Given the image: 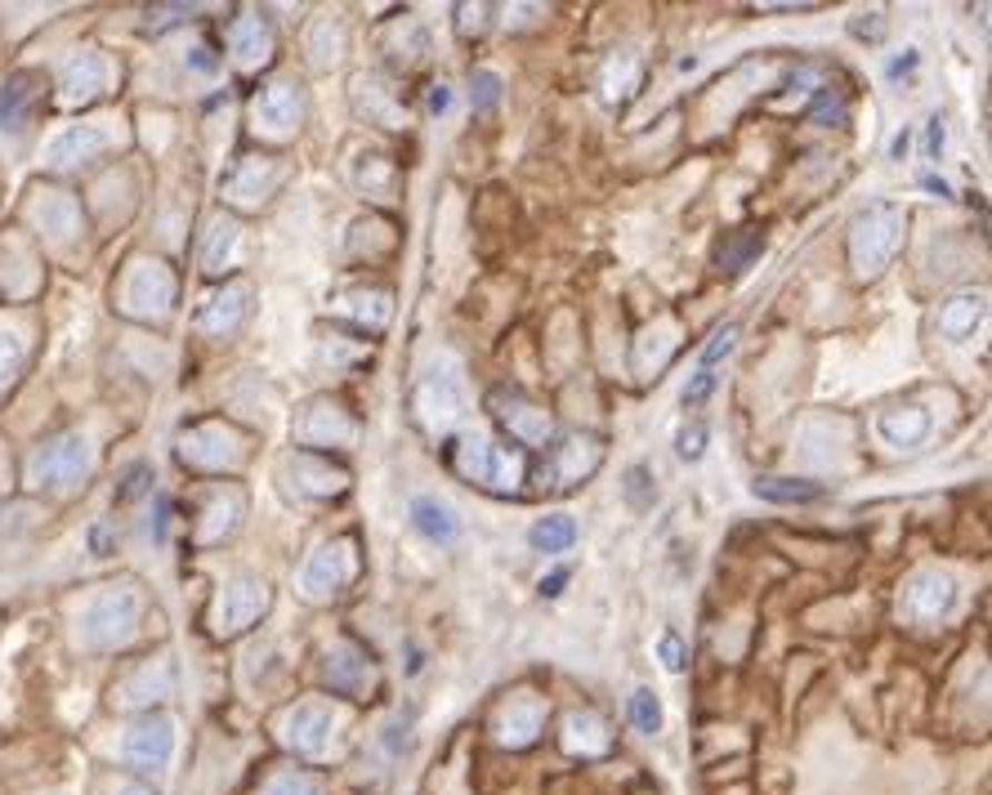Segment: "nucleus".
<instances>
[{
    "instance_id": "obj_40",
    "label": "nucleus",
    "mask_w": 992,
    "mask_h": 795,
    "mask_svg": "<svg viewBox=\"0 0 992 795\" xmlns=\"http://www.w3.org/2000/svg\"><path fill=\"white\" fill-rule=\"evenodd\" d=\"M28 81H32V77H14V81L6 86V95H0V121H6V117H14V112L23 108V99L32 95V90H23Z\"/></svg>"
},
{
    "instance_id": "obj_17",
    "label": "nucleus",
    "mask_w": 992,
    "mask_h": 795,
    "mask_svg": "<svg viewBox=\"0 0 992 795\" xmlns=\"http://www.w3.org/2000/svg\"><path fill=\"white\" fill-rule=\"evenodd\" d=\"M326 684L336 688V693H350V697H363V693H372L376 688V666H372V657L359 648V644H336L326 652Z\"/></svg>"
},
{
    "instance_id": "obj_3",
    "label": "nucleus",
    "mask_w": 992,
    "mask_h": 795,
    "mask_svg": "<svg viewBox=\"0 0 992 795\" xmlns=\"http://www.w3.org/2000/svg\"><path fill=\"white\" fill-rule=\"evenodd\" d=\"M354 577H359L354 541H350V537H345V541H326L322 550L308 554V563H304V572H299V590H304L313 603H322V599L345 595V590L354 586Z\"/></svg>"
},
{
    "instance_id": "obj_48",
    "label": "nucleus",
    "mask_w": 992,
    "mask_h": 795,
    "mask_svg": "<svg viewBox=\"0 0 992 795\" xmlns=\"http://www.w3.org/2000/svg\"><path fill=\"white\" fill-rule=\"evenodd\" d=\"M448 99H452V95H448V86H434V95H430V108H434V112H443V108H448Z\"/></svg>"
},
{
    "instance_id": "obj_11",
    "label": "nucleus",
    "mask_w": 992,
    "mask_h": 795,
    "mask_svg": "<svg viewBox=\"0 0 992 795\" xmlns=\"http://www.w3.org/2000/svg\"><path fill=\"white\" fill-rule=\"evenodd\" d=\"M121 755L139 773L166 768L170 755H175V724H170V715H144L139 724H130V733L121 737Z\"/></svg>"
},
{
    "instance_id": "obj_44",
    "label": "nucleus",
    "mask_w": 992,
    "mask_h": 795,
    "mask_svg": "<svg viewBox=\"0 0 992 795\" xmlns=\"http://www.w3.org/2000/svg\"><path fill=\"white\" fill-rule=\"evenodd\" d=\"M661 661H667L671 670H685V648H680V639H676V635L661 639Z\"/></svg>"
},
{
    "instance_id": "obj_39",
    "label": "nucleus",
    "mask_w": 992,
    "mask_h": 795,
    "mask_svg": "<svg viewBox=\"0 0 992 795\" xmlns=\"http://www.w3.org/2000/svg\"><path fill=\"white\" fill-rule=\"evenodd\" d=\"M19 362H23V344H19L14 335H6V331H0V389H6V384L14 380Z\"/></svg>"
},
{
    "instance_id": "obj_50",
    "label": "nucleus",
    "mask_w": 992,
    "mask_h": 795,
    "mask_svg": "<svg viewBox=\"0 0 992 795\" xmlns=\"http://www.w3.org/2000/svg\"><path fill=\"white\" fill-rule=\"evenodd\" d=\"M121 795H157V791H153V786H126Z\"/></svg>"
},
{
    "instance_id": "obj_30",
    "label": "nucleus",
    "mask_w": 992,
    "mask_h": 795,
    "mask_svg": "<svg viewBox=\"0 0 992 795\" xmlns=\"http://www.w3.org/2000/svg\"><path fill=\"white\" fill-rule=\"evenodd\" d=\"M635 90H639V59H635L630 50H621V55H612V59L603 63V99L621 104V99H630Z\"/></svg>"
},
{
    "instance_id": "obj_32",
    "label": "nucleus",
    "mask_w": 992,
    "mask_h": 795,
    "mask_svg": "<svg viewBox=\"0 0 992 795\" xmlns=\"http://www.w3.org/2000/svg\"><path fill=\"white\" fill-rule=\"evenodd\" d=\"M237 519H242V492L219 488V492L210 497V528H202L197 537H202V541H224V537L237 528Z\"/></svg>"
},
{
    "instance_id": "obj_15",
    "label": "nucleus",
    "mask_w": 992,
    "mask_h": 795,
    "mask_svg": "<svg viewBox=\"0 0 992 795\" xmlns=\"http://www.w3.org/2000/svg\"><path fill=\"white\" fill-rule=\"evenodd\" d=\"M282 175H286V170H282L277 157H259V153H251V157H242V161L228 170V179H224V197L237 202V206H259V202H268V197L277 193Z\"/></svg>"
},
{
    "instance_id": "obj_49",
    "label": "nucleus",
    "mask_w": 992,
    "mask_h": 795,
    "mask_svg": "<svg viewBox=\"0 0 992 795\" xmlns=\"http://www.w3.org/2000/svg\"><path fill=\"white\" fill-rule=\"evenodd\" d=\"M921 184H925V188H930V193H939V197H947V184H943V179H934V175H925V179H921Z\"/></svg>"
},
{
    "instance_id": "obj_21",
    "label": "nucleus",
    "mask_w": 992,
    "mask_h": 795,
    "mask_svg": "<svg viewBox=\"0 0 992 795\" xmlns=\"http://www.w3.org/2000/svg\"><path fill=\"white\" fill-rule=\"evenodd\" d=\"M104 144H108V130H99V126H68L63 135L50 139L46 161H50V166H81V161H90Z\"/></svg>"
},
{
    "instance_id": "obj_22",
    "label": "nucleus",
    "mask_w": 992,
    "mask_h": 795,
    "mask_svg": "<svg viewBox=\"0 0 992 795\" xmlns=\"http://www.w3.org/2000/svg\"><path fill=\"white\" fill-rule=\"evenodd\" d=\"M612 746L608 737V724L595 715V710H572L568 724H563V750L568 755H581V759H595Z\"/></svg>"
},
{
    "instance_id": "obj_7",
    "label": "nucleus",
    "mask_w": 992,
    "mask_h": 795,
    "mask_svg": "<svg viewBox=\"0 0 992 795\" xmlns=\"http://www.w3.org/2000/svg\"><path fill=\"white\" fill-rule=\"evenodd\" d=\"M541 728H546V701L537 693H528V688H514L492 710V742L497 746L523 750V746H532L541 737Z\"/></svg>"
},
{
    "instance_id": "obj_14",
    "label": "nucleus",
    "mask_w": 992,
    "mask_h": 795,
    "mask_svg": "<svg viewBox=\"0 0 992 795\" xmlns=\"http://www.w3.org/2000/svg\"><path fill=\"white\" fill-rule=\"evenodd\" d=\"M492 412H497V421L510 430V439H514L519 448H546L550 434H554L546 408H537L532 398H523V393L497 389V393H492Z\"/></svg>"
},
{
    "instance_id": "obj_12",
    "label": "nucleus",
    "mask_w": 992,
    "mask_h": 795,
    "mask_svg": "<svg viewBox=\"0 0 992 795\" xmlns=\"http://www.w3.org/2000/svg\"><path fill=\"white\" fill-rule=\"evenodd\" d=\"M331 737H336V710H331L326 701H299L286 724H282V742L295 750V755H326L331 750Z\"/></svg>"
},
{
    "instance_id": "obj_4",
    "label": "nucleus",
    "mask_w": 992,
    "mask_h": 795,
    "mask_svg": "<svg viewBox=\"0 0 992 795\" xmlns=\"http://www.w3.org/2000/svg\"><path fill=\"white\" fill-rule=\"evenodd\" d=\"M354 434H359V421H354L341 403H331V398H313V403L299 412V421H295V439H299V448L313 452V457L350 448Z\"/></svg>"
},
{
    "instance_id": "obj_42",
    "label": "nucleus",
    "mask_w": 992,
    "mask_h": 795,
    "mask_svg": "<svg viewBox=\"0 0 992 795\" xmlns=\"http://www.w3.org/2000/svg\"><path fill=\"white\" fill-rule=\"evenodd\" d=\"M814 117H818L823 126H827V121H841V117H845V99H841V95H832V90H823V99H818Z\"/></svg>"
},
{
    "instance_id": "obj_38",
    "label": "nucleus",
    "mask_w": 992,
    "mask_h": 795,
    "mask_svg": "<svg viewBox=\"0 0 992 795\" xmlns=\"http://www.w3.org/2000/svg\"><path fill=\"white\" fill-rule=\"evenodd\" d=\"M470 99H474V108H497V99H501V77L497 72H470Z\"/></svg>"
},
{
    "instance_id": "obj_45",
    "label": "nucleus",
    "mask_w": 992,
    "mask_h": 795,
    "mask_svg": "<svg viewBox=\"0 0 992 795\" xmlns=\"http://www.w3.org/2000/svg\"><path fill=\"white\" fill-rule=\"evenodd\" d=\"M729 349H734V326H725V331H720V335H716V344H711V349H707V353H703V362H707V371H711V362H716V357H725V353H729Z\"/></svg>"
},
{
    "instance_id": "obj_25",
    "label": "nucleus",
    "mask_w": 992,
    "mask_h": 795,
    "mask_svg": "<svg viewBox=\"0 0 992 795\" xmlns=\"http://www.w3.org/2000/svg\"><path fill=\"white\" fill-rule=\"evenodd\" d=\"M876 434H881L890 448H916V443L930 434V416H925L921 408H890V412H881Z\"/></svg>"
},
{
    "instance_id": "obj_23",
    "label": "nucleus",
    "mask_w": 992,
    "mask_h": 795,
    "mask_svg": "<svg viewBox=\"0 0 992 795\" xmlns=\"http://www.w3.org/2000/svg\"><path fill=\"white\" fill-rule=\"evenodd\" d=\"M246 300H251V291L237 282V286H224L206 308H202V317H197V326L206 331V335H228V331H237V322L246 317Z\"/></svg>"
},
{
    "instance_id": "obj_19",
    "label": "nucleus",
    "mask_w": 992,
    "mask_h": 795,
    "mask_svg": "<svg viewBox=\"0 0 992 795\" xmlns=\"http://www.w3.org/2000/svg\"><path fill=\"white\" fill-rule=\"evenodd\" d=\"M228 41H233V55H237L242 68H259L273 55V28H268L264 14H242L228 28Z\"/></svg>"
},
{
    "instance_id": "obj_33",
    "label": "nucleus",
    "mask_w": 992,
    "mask_h": 795,
    "mask_svg": "<svg viewBox=\"0 0 992 795\" xmlns=\"http://www.w3.org/2000/svg\"><path fill=\"white\" fill-rule=\"evenodd\" d=\"M528 541L541 550V554H563L572 541H577V523L568 514H550V519H537Z\"/></svg>"
},
{
    "instance_id": "obj_41",
    "label": "nucleus",
    "mask_w": 992,
    "mask_h": 795,
    "mask_svg": "<svg viewBox=\"0 0 992 795\" xmlns=\"http://www.w3.org/2000/svg\"><path fill=\"white\" fill-rule=\"evenodd\" d=\"M711 384H716V375H711V371H707V366H703V371H698V375H694V384H689V389H685V408H698V403H703V398H707V393H711Z\"/></svg>"
},
{
    "instance_id": "obj_43",
    "label": "nucleus",
    "mask_w": 992,
    "mask_h": 795,
    "mask_svg": "<svg viewBox=\"0 0 992 795\" xmlns=\"http://www.w3.org/2000/svg\"><path fill=\"white\" fill-rule=\"evenodd\" d=\"M703 443H707V430H703V425L685 430V434H680V457H685V461H698V457H703Z\"/></svg>"
},
{
    "instance_id": "obj_28",
    "label": "nucleus",
    "mask_w": 992,
    "mask_h": 795,
    "mask_svg": "<svg viewBox=\"0 0 992 795\" xmlns=\"http://www.w3.org/2000/svg\"><path fill=\"white\" fill-rule=\"evenodd\" d=\"M752 492L765 497V501H778V506H805V501H818V497H823L818 483H809V479H778V474L756 479Z\"/></svg>"
},
{
    "instance_id": "obj_34",
    "label": "nucleus",
    "mask_w": 992,
    "mask_h": 795,
    "mask_svg": "<svg viewBox=\"0 0 992 795\" xmlns=\"http://www.w3.org/2000/svg\"><path fill=\"white\" fill-rule=\"evenodd\" d=\"M255 795H322V786H317V777L304 773V768H277V773L264 777V786H259Z\"/></svg>"
},
{
    "instance_id": "obj_26",
    "label": "nucleus",
    "mask_w": 992,
    "mask_h": 795,
    "mask_svg": "<svg viewBox=\"0 0 992 795\" xmlns=\"http://www.w3.org/2000/svg\"><path fill=\"white\" fill-rule=\"evenodd\" d=\"M412 523H416V532H425L430 541H443V546L461 537L456 510L443 506V501H434V497H416V501H412Z\"/></svg>"
},
{
    "instance_id": "obj_24",
    "label": "nucleus",
    "mask_w": 992,
    "mask_h": 795,
    "mask_svg": "<svg viewBox=\"0 0 992 795\" xmlns=\"http://www.w3.org/2000/svg\"><path fill=\"white\" fill-rule=\"evenodd\" d=\"M237 255H242V228L219 215V219L210 224L206 242H202V268H206V273H228V268L237 264Z\"/></svg>"
},
{
    "instance_id": "obj_1",
    "label": "nucleus",
    "mask_w": 992,
    "mask_h": 795,
    "mask_svg": "<svg viewBox=\"0 0 992 795\" xmlns=\"http://www.w3.org/2000/svg\"><path fill=\"white\" fill-rule=\"evenodd\" d=\"M903 246V210L894 202H876L867 206L858 219H854V233H849V264H854V277L872 282L890 268V259L898 255Z\"/></svg>"
},
{
    "instance_id": "obj_10",
    "label": "nucleus",
    "mask_w": 992,
    "mask_h": 795,
    "mask_svg": "<svg viewBox=\"0 0 992 795\" xmlns=\"http://www.w3.org/2000/svg\"><path fill=\"white\" fill-rule=\"evenodd\" d=\"M264 608H268V586L259 577H237L219 590L210 626H215V635H237V630L255 626L264 617Z\"/></svg>"
},
{
    "instance_id": "obj_2",
    "label": "nucleus",
    "mask_w": 992,
    "mask_h": 795,
    "mask_svg": "<svg viewBox=\"0 0 992 795\" xmlns=\"http://www.w3.org/2000/svg\"><path fill=\"white\" fill-rule=\"evenodd\" d=\"M452 465H456V474H465L470 483H483V488H519L523 483V457L505 443H492L488 434H465L452 448Z\"/></svg>"
},
{
    "instance_id": "obj_36",
    "label": "nucleus",
    "mask_w": 992,
    "mask_h": 795,
    "mask_svg": "<svg viewBox=\"0 0 992 795\" xmlns=\"http://www.w3.org/2000/svg\"><path fill=\"white\" fill-rule=\"evenodd\" d=\"M621 497H626L635 510L652 506V474H648L644 465H630V470H626V483H621Z\"/></svg>"
},
{
    "instance_id": "obj_37",
    "label": "nucleus",
    "mask_w": 992,
    "mask_h": 795,
    "mask_svg": "<svg viewBox=\"0 0 992 795\" xmlns=\"http://www.w3.org/2000/svg\"><path fill=\"white\" fill-rule=\"evenodd\" d=\"M756 251H760V233H752V228H747V233H738V237H734V246H729V251H720V264H725L729 273H738V268H747V259H752Z\"/></svg>"
},
{
    "instance_id": "obj_5",
    "label": "nucleus",
    "mask_w": 992,
    "mask_h": 795,
    "mask_svg": "<svg viewBox=\"0 0 992 795\" xmlns=\"http://www.w3.org/2000/svg\"><path fill=\"white\" fill-rule=\"evenodd\" d=\"M139 608H144V599L130 590V586H112L108 595H99L90 608H86V639L95 644V648H112V644H121V639H130V630H135V621H139Z\"/></svg>"
},
{
    "instance_id": "obj_35",
    "label": "nucleus",
    "mask_w": 992,
    "mask_h": 795,
    "mask_svg": "<svg viewBox=\"0 0 992 795\" xmlns=\"http://www.w3.org/2000/svg\"><path fill=\"white\" fill-rule=\"evenodd\" d=\"M630 724H635L639 733H657V728H661V706H657V697H652L648 688H635V693H630Z\"/></svg>"
},
{
    "instance_id": "obj_46",
    "label": "nucleus",
    "mask_w": 992,
    "mask_h": 795,
    "mask_svg": "<svg viewBox=\"0 0 992 795\" xmlns=\"http://www.w3.org/2000/svg\"><path fill=\"white\" fill-rule=\"evenodd\" d=\"M563 586H568V572H550V577L541 581V595H550V599H554V595H563Z\"/></svg>"
},
{
    "instance_id": "obj_27",
    "label": "nucleus",
    "mask_w": 992,
    "mask_h": 795,
    "mask_svg": "<svg viewBox=\"0 0 992 795\" xmlns=\"http://www.w3.org/2000/svg\"><path fill=\"white\" fill-rule=\"evenodd\" d=\"M354 90H359V108L372 117V121H381V126H403V108H399V95L381 81V77H359L354 81Z\"/></svg>"
},
{
    "instance_id": "obj_16",
    "label": "nucleus",
    "mask_w": 992,
    "mask_h": 795,
    "mask_svg": "<svg viewBox=\"0 0 992 795\" xmlns=\"http://www.w3.org/2000/svg\"><path fill=\"white\" fill-rule=\"evenodd\" d=\"M416 412H421V421H425L430 430H448V425H456L461 412H465L461 380H456L452 371H439V366H434V371L421 380V389H416Z\"/></svg>"
},
{
    "instance_id": "obj_6",
    "label": "nucleus",
    "mask_w": 992,
    "mask_h": 795,
    "mask_svg": "<svg viewBox=\"0 0 992 795\" xmlns=\"http://www.w3.org/2000/svg\"><path fill=\"white\" fill-rule=\"evenodd\" d=\"M956 603V581L947 572H912L898 590V617L912 621V626H934L939 617H947Z\"/></svg>"
},
{
    "instance_id": "obj_47",
    "label": "nucleus",
    "mask_w": 992,
    "mask_h": 795,
    "mask_svg": "<svg viewBox=\"0 0 992 795\" xmlns=\"http://www.w3.org/2000/svg\"><path fill=\"white\" fill-rule=\"evenodd\" d=\"M939 153H943V121L934 117L930 121V157H939Z\"/></svg>"
},
{
    "instance_id": "obj_29",
    "label": "nucleus",
    "mask_w": 992,
    "mask_h": 795,
    "mask_svg": "<svg viewBox=\"0 0 992 795\" xmlns=\"http://www.w3.org/2000/svg\"><path fill=\"white\" fill-rule=\"evenodd\" d=\"M979 322H983V300H979V295H956V300H947L943 313H939V331H943L947 340H965Z\"/></svg>"
},
{
    "instance_id": "obj_18",
    "label": "nucleus",
    "mask_w": 992,
    "mask_h": 795,
    "mask_svg": "<svg viewBox=\"0 0 992 795\" xmlns=\"http://www.w3.org/2000/svg\"><path fill=\"white\" fill-rule=\"evenodd\" d=\"M599 457H603V448H599V439H590V434H572V439H563L559 448H550L554 488H572V483H581L586 474H595Z\"/></svg>"
},
{
    "instance_id": "obj_8",
    "label": "nucleus",
    "mask_w": 992,
    "mask_h": 795,
    "mask_svg": "<svg viewBox=\"0 0 992 795\" xmlns=\"http://www.w3.org/2000/svg\"><path fill=\"white\" fill-rule=\"evenodd\" d=\"M90 474V443L81 434H59L32 457V479L41 488H77Z\"/></svg>"
},
{
    "instance_id": "obj_9",
    "label": "nucleus",
    "mask_w": 992,
    "mask_h": 795,
    "mask_svg": "<svg viewBox=\"0 0 992 795\" xmlns=\"http://www.w3.org/2000/svg\"><path fill=\"white\" fill-rule=\"evenodd\" d=\"M251 121L264 139H291L304 121V95L295 81H277V86H264L251 104Z\"/></svg>"
},
{
    "instance_id": "obj_13",
    "label": "nucleus",
    "mask_w": 992,
    "mask_h": 795,
    "mask_svg": "<svg viewBox=\"0 0 992 795\" xmlns=\"http://www.w3.org/2000/svg\"><path fill=\"white\" fill-rule=\"evenodd\" d=\"M121 304H126L130 313H139V317L166 313V308L175 304V277H170V268L157 264V259L135 264V268L126 273V282H121Z\"/></svg>"
},
{
    "instance_id": "obj_20",
    "label": "nucleus",
    "mask_w": 992,
    "mask_h": 795,
    "mask_svg": "<svg viewBox=\"0 0 992 795\" xmlns=\"http://www.w3.org/2000/svg\"><path fill=\"white\" fill-rule=\"evenodd\" d=\"M104 81H108V63H104V55H95V50H86V55H77L68 68H63V90H59V99L63 104H86V99H95L99 90H104Z\"/></svg>"
},
{
    "instance_id": "obj_31",
    "label": "nucleus",
    "mask_w": 992,
    "mask_h": 795,
    "mask_svg": "<svg viewBox=\"0 0 992 795\" xmlns=\"http://www.w3.org/2000/svg\"><path fill=\"white\" fill-rule=\"evenodd\" d=\"M359 188H363L367 197H376V202H394V193H399V170H394V161H390V157H363V161H359Z\"/></svg>"
}]
</instances>
